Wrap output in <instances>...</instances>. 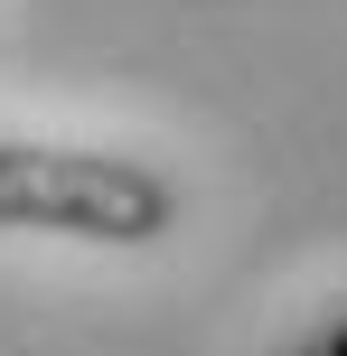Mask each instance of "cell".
<instances>
[{"mask_svg":"<svg viewBox=\"0 0 347 356\" xmlns=\"http://www.w3.org/2000/svg\"><path fill=\"white\" fill-rule=\"evenodd\" d=\"M319 356H347V328H338V338H329V347H319Z\"/></svg>","mask_w":347,"mask_h":356,"instance_id":"cell-2","label":"cell"},{"mask_svg":"<svg viewBox=\"0 0 347 356\" xmlns=\"http://www.w3.org/2000/svg\"><path fill=\"white\" fill-rule=\"evenodd\" d=\"M169 225H179V178L131 150L0 141V234H66V244L141 253Z\"/></svg>","mask_w":347,"mask_h":356,"instance_id":"cell-1","label":"cell"}]
</instances>
